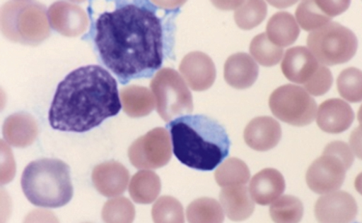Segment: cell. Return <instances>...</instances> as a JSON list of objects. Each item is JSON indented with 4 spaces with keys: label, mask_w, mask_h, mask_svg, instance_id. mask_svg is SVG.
I'll return each instance as SVG.
<instances>
[{
    "label": "cell",
    "mask_w": 362,
    "mask_h": 223,
    "mask_svg": "<svg viewBox=\"0 0 362 223\" xmlns=\"http://www.w3.org/2000/svg\"><path fill=\"white\" fill-rule=\"evenodd\" d=\"M307 46L320 64L334 66L346 63L355 55L358 40L350 29L334 21L310 32Z\"/></svg>",
    "instance_id": "8992f818"
},
{
    "label": "cell",
    "mask_w": 362,
    "mask_h": 223,
    "mask_svg": "<svg viewBox=\"0 0 362 223\" xmlns=\"http://www.w3.org/2000/svg\"><path fill=\"white\" fill-rule=\"evenodd\" d=\"M86 223H89V222H86Z\"/></svg>",
    "instance_id": "74e56055"
},
{
    "label": "cell",
    "mask_w": 362,
    "mask_h": 223,
    "mask_svg": "<svg viewBox=\"0 0 362 223\" xmlns=\"http://www.w3.org/2000/svg\"><path fill=\"white\" fill-rule=\"evenodd\" d=\"M173 152L183 164L201 171H211L228 155L230 142L222 125L202 115H184L166 125Z\"/></svg>",
    "instance_id": "3957f363"
},
{
    "label": "cell",
    "mask_w": 362,
    "mask_h": 223,
    "mask_svg": "<svg viewBox=\"0 0 362 223\" xmlns=\"http://www.w3.org/2000/svg\"><path fill=\"white\" fill-rule=\"evenodd\" d=\"M121 107L115 78L100 66L88 65L59 83L48 118L54 129L82 133L115 116Z\"/></svg>",
    "instance_id": "7a4b0ae2"
},
{
    "label": "cell",
    "mask_w": 362,
    "mask_h": 223,
    "mask_svg": "<svg viewBox=\"0 0 362 223\" xmlns=\"http://www.w3.org/2000/svg\"><path fill=\"white\" fill-rule=\"evenodd\" d=\"M244 140L252 149L267 151L274 147L281 137L279 123L271 116H258L251 120L244 130Z\"/></svg>",
    "instance_id": "e0dca14e"
},
{
    "label": "cell",
    "mask_w": 362,
    "mask_h": 223,
    "mask_svg": "<svg viewBox=\"0 0 362 223\" xmlns=\"http://www.w3.org/2000/svg\"><path fill=\"white\" fill-rule=\"evenodd\" d=\"M354 198L344 191H336L320 197L314 207L318 223H350L357 215Z\"/></svg>",
    "instance_id": "30bf717a"
},
{
    "label": "cell",
    "mask_w": 362,
    "mask_h": 223,
    "mask_svg": "<svg viewBox=\"0 0 362 223\" xmlns=\"http://www.w3.org/2000/svg\"><path fill=\"white\" fill-rule=\"evenodd\" d=\"M354 160L353 152L346 143L339 140L329 143L322 155L307 170L305 179L308 187L317 194L336 191L343 184L346 171Z\"/></svg>",
    "instance_id": "5b68a950"
},
{
    "label": "cell",
    "mask_w": 362,
    "mask_h": 223,
    "mask_svg": "<svg viewBox=\"0 0 362 223\" xmlns=\"http://www.w3.org/2000/svg\"><path fill=\"white\" fill-rule=\"evenodd\" d=\"M272 114L279 120L295 126L311 123L315 117V100L303 88L286 84L272 92L269 100Z\"/></svg>",
    "instance_id": "ba28073f"
},
{
    "label": "cell",
    "mask_w": 362,
    "mask_h": 223,
    "mask_svg": "<svg viewBox=\"0 0 362 223\" xmlns=\"http://www.w3.org/2000/svg\"><path fill=\"white\" fill-rule=\"evenodd\" d=\"M15 23L20 35L18 41L34 44L44 40L49 33L45 8L37 4L23 1L18 8Z\"/></svg>",
    "instance_id": "5bb4252c"
},
{
    "label": "cell",
    "mask_w": 362,
    "mask_h": 223,
    "mask_svg": "<svg viewBox=\"0 0 362 223\" xmlns=\"http://www.w3.org/2000/svg\"><path fill=\"white\" fill-rule=\"evenodd\" d=\"M349 145L353 153L362 159V124L352 131L349 137Z\"/></svg>",
    "instance_id": "e575fe53"
},
{
    "label": "cell",
    "mask_w": 362,
    "mask_h": 223,
    "mask_svg": "<svg viewBox=\"0 0 362 223\" xmlns=\"http://www.w3.org/2000/svg\"><path fill=\"white\" fill-rule=\"evenodd\" d=\"M37 125L35 119L26 114L9 116L3 125V135L6 141L18 147L30 145L37 135Z\"/></svg>",
    "instance_id": "44dd1931"
},
{
    "label": "cell",
    "mask_w": 362,
    "mask_h": 223,
    "mask_svg": "<svg viewBox=\"0 0 362 223\" xmlns=\"http://www.w3.org/2000/svg\"><path fill=\"white\" fill-rule=\"evenodd\" d=\"M179 70L185 83L194 91L209 89L216 79V67L212 59L202 52H192L185 56Z\"/></svg>",
    "instance_id": "7c38bea8"
},
{
    "label": "cell",
    "mask_w": 362,
    "mask_h": 223,
    "mask_svg": "<svg viewBox=\"0 0 362 223\" xmlns=\"http://www.w3.org/2000/svg\"><path fill=\"white\" fill-rule=\"evenodd\" d=\"M23 223H59V221L52 211L35 209L25 217Z\"/></svg>",
    "instance_id": "836d02e7"
},
{
    "label": "cell",
    "mask_w": 362,
    "mask_h": 223,
    "mask_svg": "<svg viewBox=\"0 0 362 223\" xmlns=\"http://www.w3.org/2000/svg\"><path fill=\"white\" fill-rule=\"evenodd\" d=\"M134 217V205L123 196L108 200L102 210V218L105 223H132Z\"/></svg>",
    "instance_id": "1f68e13d"
},
{
    "label": "cell",
    "mask_w": 362,
    "mask_h": 223,
    "mask_svg": "<svg viewBox=\"0 0 362 223\" xmlns=\"http://www.w3.org/2000/svg\"><path fill=\"white\" fill-rule=\"evenodd\" d=\"M226 83L237 89L247 88L257 78L259 66L249 54L239 52L230 56L224 64Z\"/></svg>",
    "instance_id": "d6986e66"
},
{
    "label": "cell",
    "mask_w": 362,
    "mask_h": 223,
    "mask_svg": "<svg viewBox=\"0 0 362 223\" xmlns=\"http://www.w3.org/2000/svg\"><path fill=\"white\" fill-rule=\"evenodd\" d=\"M332 82L333 77L330 70L321 64L317 73L303 85V88L312 95L320 96L330 89Z\"/></svg>",
    "instance_id": "d6a6232c"
},
{
    "label": "cell",
    "mask_w": 362,
    "mask_h": 223,
    "mask_svg": "<svg viewBox=\"0 0 362 223\" xmlns=\"http://www.w3.org/2000/svg\"><path fill=\"white\" fill-rule=\"evenodd\" d=\"M124 112L131 117H141L149 114L154 109L156 100L146 88L130 85L120 90Z\"/></svg>",
    "instance_id": "603a6c76"
},
{
    "label": "cell",
    "mask_w": 362,
    "mask_h": 223,
    "mask_svg": "<svg viewBox=\"0 0 362 223\" xmlns=\"http://www.w3.org/2000/svg\"><path fill=\"white\" fill-rule=\"evenodd\" d=\"M250 52L252 58L264 66L277 64L282 58L284 50L274 44L263 32L256 35L250 42Z\"/></svg>",
    "instance_id": "83f0119b"
},
{
    "label": "cell",
    "mask_w": 362,
    "mask_h": 223,
    "mask_svg": "<svg viewBox=\"0 0 362 223\" xmlns=\"http://www.w3.org/2000/svg\"><path fill=\"white\" fill-rule=\"evenodd\" d=\"M340 95L350 102L362 101V71L355 67L344 69L337 79Z\"/></svg>",
    "instance_id": "f546056e"
},
{
    "label": "cell",
    "mask_w": 362,
    "mask_h": 223,
    "mask_svg": "<svg viewBox=\"0 0 362 223\" xmlns=\"http://www.w3.org/2000/svg\"><path fill=\"white\" fill-rule=\"evenodd\" d=\"M100 14L93 40L103 64L122 84L151 76L164 58L165 27L148 1H117Z\"/></svg>",
    "instance_id": "6da1fadb"
},
{
    "label": "cell",
    "mask_w": 362,
    "mask_h": 223,
    "mask_svg": "<svg viewBox=\"0 0 362 223\" xmlns=\"http://www.w3.org/2000/svg\"><path fill=\"white\" fill-rule=\"evenodd\" d=\"M91 178L95 189L101 195L110 198L118 196L126 191L129 173L121 163L110 161L95 166Z\"/></svg>",
    "instance_id": "9a60e30c"
},
{
    "label": "cell",
    "mask_w": 362,
    "mask_h": 223,
    "mask_svg": "<svg viewBox=\"0 0 362 223\" xmlns=\"http://www.w3.org/2000/svg\"><path fill=\"white\" fill-rule=\"evenodd\" d=\"M250 173L247 164L237 157L225 160L215 171L214 177L221 187L245 185Z\"/></svg>",
    "instance_id": "484cf974"
},
{
    "label": "cell",
    "mask_w": 362,
    "mask_h": 223,
    "mask_svg": "<svg viewBox=\"0 0 362 223\" xmlns=\"http://www.w3.org/2000/svg\"><path fill=\"white\" fill-rule=\"evenodd\" d=\"M286 188L283 175L276 169L266 168L253 176L249 192L252 200L260 205H267L281 197Z\"/></svg>",
    "instance_id": "ac0fdd59"
},
{
    "label": "cell",
    "mask_w": 362,
    "mask_h": 223,
    "mask_svg": "<svg viewBox=\"0 0 362 223\" xmlns=\"http://www.w3.org/2000/svg\"><path fill=\"white\" fill-rule=\"evenodd\" d=\"M267 13L264 1H247L241 4L234 13L237 25L243 30H250L259 25Z\"/></svg>",
    "instance_id": "4dcf8cb0"
},
{
    "label": "cell",
    "mask_w": 362,
    "mask_h": 223,
    "mask_svg": "<svg viewBox=\"0 0 362 223\" xmlns=\"http://www.w3.org/2000/svg\"></svg>",
    "instance_id": "f35d334b"
},
{
    "label": "cell",
    "mask_w": 362,
    "mask_h": 223,
    "mask_svg": "<svg viewBox=\"0 0 362 223\" xmlns=\"http://www.w3.org/2000/svg\"><path fill=\"white\" fill-rule=\"evenodd\" d=\"M219 199L223 212L232 221H243L254 212V200L244 185L222 188Z\"/></svg>",
    "instance_id": "ffe728a7"
},
{
    "label": "cell",
    "mask_w": 362,
    "mask_h": 223,
    "mask_svg": "<svg viewBox=\"0 0 362 223\" xmlns=\"http://www.w3.org/2000/svg\"><path fill=\"white\" fill-rule=\"evenodd\" d=\"M358 121L360 124H362V104L360 106L358 114H357Z\"/></svg>",
    "instance_id": "8d00e7d4"
},
{
    "label": "cell",
    "mask_w": 362,
    "mask_h": 223,
    "mask_svg": "<svg viewBox=\"0 0 362 223\" xmlns=\"http://www.w3.org/2000/svg\"><path fill=\"white\" fill-rule=\"evenodd\" d=\"M321 64L308 48L296 46L286 51L281 68L288 80L304 85L317 73Z\"/></svg>",
    "instance_id": "4fadbf2b"
},
{
    "label": "cell",
    "mask_w": 362,
    "mask_h": 223,
    "mask_svg": "<svg viewBox=\"0 0 362 223\" xmlns=\"http://www.w3.org/2000/svg\"><path fill=\"white\" fill-rule=\"evenodd\" d=\"M150 86L157 112L165 121L192 112V94L184 79L175 69H160L151 80Z\"/></svg>",
    "instance_id": "52a82bcc"
},
{
    "label": "cell",
    "mask_w": 362,
    "mask_h": 223,
    "mask_svg": "<svg viewBox=\"0 0 362 223\" xmlns=\"http://www.w3.org/2000/svg\"><path fill=\"white\" fill-rule=\"evenodd\" d=\"M21 184L27 199L38 207H60L73 196L69 167L58 159L30 162L23 170Z\"/></svg>",
    "instance_id": "277c9868"
},
{
    "label": "cell",
    "mask_w": 362,
    "mask_h": 223,
    "mask_svg": "<svg viewBox=\"0 0 362 223\" xmlns=\"http://www.w3.org/2000/svg\"><path fill=\"white\" fill-rule=\"evenodd\" d=\"M269 214L274 223H298L303 215V205L298 198L284 195L272 203Z\"/></svg>",
    "instance_id": "4316f807"
},
{
    "label": "cell",
    "mask_w": 362,
    "mask_h": 223,
    "mask_svg": "<svg viewBox=\"0 0 362 223\" xmlns=\"http://www.w3.org/2000/svg\"><path fill=\"white\" fill-rule=\"evenodd\" d=\"M349 5L350 1H303L298 4L295 16L302 29L312 32L329 23Z\"/></svg>",
    "instance_id": "8fae6325"
},
{
    "label": "cell",
    "mask_w": 362,
    "mask_h": 223,
    "mask_svg": "<svg viewBox=\"0 0 362 223\" xmlns=\"http://www.w3.org/2000/svg\"><path fill=\"white\" fill-rule=\"evenodd\" d=\"M161 189L160 179L157 174L150 170H141L132 178L129 193L132 200L139 204L153 203Z\"/></svg>",
    "instance_id": "cb8c5ba5"
},
{
    "label": "cell",
    "mask_w": 362,
    "mask_h": 223,
    "mask_svg": "<svg viewBox=\"0 0 362 223\" xmlns=\"http://www.w3.org/2000/svg\"><path fill=\"white\" fill-rule=\"evenodd\" d=\"M189 223H223V210L219 203L211 198H200L193 200L187 207Z\"/></svg>",
    "instance_id": "d4e9b609"
},
{
    "label": "cell",
    "mask_w": 362,
    "mask_h": 223,
    "mask_svg": "<svg viewBox=\"0 0 362 223\" xmlns=\"http://www.w3.org/2000/svg\"><path fill=\"white\" fill-rule=\"evenodd\" d=\"M151 216L154 223H185L182 204L170 195H163L156 201L151 209Z\"/></svg>",
    "instance_id": "f1b7e54d"
},
{
    "label": "cell",
    "mask_w": 362,
    "mask_h": 223,
    "mask_svg": "<svg viewBox=\"0 0 362 223\" xmlns=\"http://www.w3.org/2000/svg\"><path fill=\"white\" fill-rule=\"evenodd\" d=\"M128 156L137 169H158L166 165L172 157L168 131L161 127L149 131L132 143Z\"/></svg>",
    "instance_id": "9c48e42d"
},
{
    "label": "cell",
    "mask_w": 362,
    "mask_h": 223,
    "mask_svg": "<svg viewBox=\"0 0 362 223\" xmlns=\"http://www.w3.org/2000/svg\"><path fill=\"white\" fill-rule=\"evenodd\" d=\"M354 119L351 106L339 98L328 99L322 102L317 112L316 121L319 128L328 133H340L347 130Z\"/></svg>",
    "instance_id": "2e32d148"
},
{
    "label": "cell",
    "mask_w": 362,
    "mask_h": 223,
    "mask_svg": "<svg viewBox=\"0 0 362 223\" xmlns=\"http://www.w3.org/2000/svg\"><path fill=\"white\" fill-rule=\"evenodd\" d=\"M266 32L274 44L284 47L296 42L300 34V28L292 14L287 11H279L268 20Z\"/></svg>",
    "instance_id": "7402d4cb"
},
{
    "label": "cell",
    "mask_w": 362,
    "mask_h": 223,
    "mask_svg": "<svg viewBox=\"0 0 362 223\" xmlns=\"http://www.w3.org/2000/svg\"><path fill=\"white\" fill-rule=\"evenodd\" d=\"M354 186L356 190L362 195V172L358 174L354 181Z\"/></svg>",
    "instance_id": "d590c367"
}]
</instances>
